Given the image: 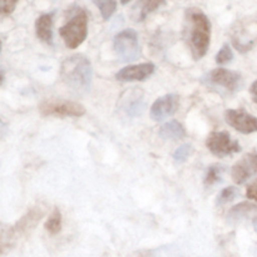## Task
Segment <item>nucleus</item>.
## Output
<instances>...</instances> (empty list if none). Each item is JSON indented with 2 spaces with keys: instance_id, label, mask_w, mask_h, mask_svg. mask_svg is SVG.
Returning a JSON list of instances; mask_svg holds the SVG:
<instances>
[{
  "instance_id": "1",
  "label": "nucleus",
  "mask_w": 257,
  "mask_h": 257,
  "mask_svg": "<svg viewBox=\"0 0 257 257\" xmlns=\"http://www.w3.org/2000/svg\"><path fill=\"white\" fill-rule=\"evenodd\" d=\"M186 34L193 58L198 60L205 57L211 40V23L207 15L196 8L188 9L186 12Z\"/></svg>"
},
{
  "instance_id": "2",
  "label": "nucleus",
  "mask_w": 257,
  "mask_h": 257,
  "mask_svg": "<svg viewBox=\"0 0 257 257\" xmlns=\"http://www.w3.org/2000/svg\"><path fill=\"white\" fill-rule=\"evenodd\" d=\"M60 75L73 90L78 93L87 92L92 84V64L84 55H73L63 62Z\"/></svg>"
},
{
  "instance_id": "3",
  "label": "nucleus",
  "mask_w": 257,
  "mask_h": 257,
  "mask_svg": "<svg viewBox=\"0 0 257 257\" xmlns=\"http://www.w3.org/2000/svg\"><path fill=\"white\" fill-rule=\"evenodd\" d=\"M60 37L69 49H75L85 40L88 34V17L78 8L73 17L59 29Z\"/></svg>"
},
{
  "instance_id": "4",
  "label": "nucleus",
  "mask_w": 257,
  "mask_h": 257,
  "mask_svg": "<svg viewBox=\"0 0 257 257\" xmlns=\"http://www.w3.org/2000/svg\"><path fill=\"white\" fill-rule=\"evenodd\" d=\"M114 52L122 62H133L140 57V44H138L137 32L133 29H124L118 33L114 38Z\"/></svg>"
},
{
  "instance_id": "5",
  "label": "nucleus",
  "mask_w": 257,
  "mask_h": 257,
  "mask_svg": "<svg viewBox=\"0 0 257 257\" xmlns=\"http://www.w3.org/2000/svg\"><path fill=\"white\" fill-rule=\"evenodd\" d=\"M39 110L43 115L55 117H80L85 113V108L79 103L59 99L44 100L39 105Z\"/></svg>"
},
{
  "instance_id": "6",
  "label": "nucleus",
  "mask_w": 257,
  "mask_h": 257,
  "mask_svg": "<svg viewBox=\"0 0 257 257\" xmlns=\"http://www.w3.org/2000/svg\"><path fill=\"white\" fill-rule=\"evenodd\" d=\"M206 146L217 157H226L241 151L237 141H233L227 132H213L208 136Z\"/></svg>"
},
{
  "instance_id": "7",
  "label": "nucleus",
  "mask_w": 257,
  "mask_h": 257,
  "mask_svg": "<svg viewBox=\"0 0 257 257\" xmlns=\"http://www.w3.org/2000/svg\"><path fill=\"white\" fill-rule=\"evenodd\" d=\"M225 119L228 125L243 135L257 132V118L248 114L245 109H227Z\"/></svg>"
},
{
  "instance_id": "8",
  "label": "nucleus",
  "mask_w": 257,
  "mask_h": 257,
  "mask_svg": "<svg viewBox=\"0 0 257 257\" xmlns=\"http://www.w3.org/2000/svg\"><path fill=\"white\" fill-rule=\"evenodd\" d=\"M257 173V152H250L233 165L231 170L233 182L241 185Z\"/></svg>"
},
{
  "instance_id": "9",
  "label": "nucleus",
  "mask_w": 257,
  "mask_h": 257,
  "mask_svg": "<svg viewBox=\"0 0 257 257\" xmlns=\"http://www.w3.org/2000/svg\"><path fill=\"white\" fill-rule=\"evenodd\" d=\"M178 97L176 94H166L160 97L151 107V118L156 122L166 119L176 113L178 108Z\"/></svg>"
},
{
  "instance_id": "10",
  "label": "nucleus",
  "mask_w": 257,
  "mask_h": 257,
  "mask_svg": "<svg viewBox=\"0 0 257 257\" xmlns=\"http://www.w3.org/2000/svg\"><path fill=\"white\" fill-rule=\"evenodd\" d=\"M155 72V64L152 63H143V64L128 65L123 68L115 74V78L119 82H140L146 80Z\"/></svg>"
},
{
  "instance_id": "11",
  "label": "nucleus",
  "mask_w": 257,
  "mask_h": 257,
  "mask_svg": "<svg viewBox=\"0 0 257 257\" xmlns=\"http://www.w3.org/2000/svg\"><path fill=\"white\" fill-rule=\"evenodd\" d=\"M211 80L215 84L225 87L228 90H237L242 84V77L238 74L237 72H232V70L225 69V68H217L213 70L210 75Z\"/></svg>"
},
{
  "instance_id": "12",
  "label": "nucleus",
  "mask_w": 257,
  "mask_h": 257,
  "mask_svg": "<svg viewBox=\"0 0 257 257\" xmlns=\"http://www.w3.org/2000/svg\"><path fill=\"white\" fill-rule=\"evenodd\" d=\"M165 4L166 0H138L131 10V18L137 23L143 22L151 13Z\"/></svg>"
},
{
  "instance_id": "13",
  "label": "nucleus",
  "mask_w": 257,
  "mask_h": 257,
  "mask_svg": "<svg viewBox=\"0 0 257 257\" xmlns=\"http://www.w3.org/2000/svg\"><path fill=\"white\" fill-rule=\"evenodd\" d=\"M43 215H44V210H43V208L35 207L33 208V210H30L29 212H28V215L24 216V217L13 227L12 236L19 237V235L22 236L23 233L29 231L30 228L34 227L35 223L38 222V220L43 217Z\"/></svg>"
},
{
  "instance_id": "14",
  "label": "nucleus",
  "mask_w": 257,
  "mask_h": 257,
  "mask_svg": "<svg viewBox=\"0 0 257 257\" xmlns=\"http://www.w3.org/2000/svg\"><path fill=\"white\" fill-rule=\"evenodd\" d=\"M53 17L54 14H43L35 22V33L40 40L45 43H52L53 40Z\"/></svg>"
},
{
  "instance_id": "15",
  "label": "nucleus",
  "mask_w": 257,
  "mask_h": 257,
  "mask_svg": "<svg viewBox=\"0 0 257 257\" xmlns=\"http://www.w3.org/2000/svg\"><path fill=\"white\" fill-rule=\"evenodd\" d=\"M160 136L165 140H182L186 136L183 125L177 120H171L160 128Z\"/></svg>"
},
{
  "instance_id": "16",
  "label": "nucleus",
  "mask_w": 257,
  "mask_h": 257,
  "mask_svg": "<svg viewBox=\"0 0 257 257\" xmlns=\"http://www.w3.org/2000/svg\"><path fill=\"white\" fill-rule=\"evenodd\" d=\"M255 210H257V206L253 205V203L241 202L238 203V205L233 206V207L228 211L226 218H227L228 222H237V221L243 220L245 217H247V216L250 215L251 212H253Z\"/></svg>"
},
{
  "instance_id": "17",
  "label": "nucleus",
  "mask_w": 257,
  "mask_h": 257,
  "mask_svg": "<svg viewBox=\"0 0 257 257\" xmlns=\"http://www.w3.org/2000/svg\"><path fill=\"white\" fill-rule=\"evenodd\" d=\"M93 4L99 9L100 15L104 20L110 19L117 9V2L115 0H92Z\"/></svg>"
},
{
  "instance_id": "18",
  "label": "nucleus",
  "mask_w": 257,
  "mask_h": 257,
  "mask_svg": "<svg viewBox=\"0 0 257 257\" xmlns=\"http://www.w3.org/2000/svg\"><path fill=\"white\" fill-rule=\"evenodd\" d=\"M45 230L50 233V235H57L62 230V213L58 208H54L52 215L45 222Z\"/></svg>"
},
{
  "instance_id": "19",
  "label": "nucleus",
  "mask_w": 257,
  "mask_h": 257,
  "mask_svg": "<svg viewBox=\"0 0 257 257\" xmlns=\"http://www.w3.org/2000/svg\"><path fill=\"white\" fill-rule=\"evenodd\" d=\"M222 173L223 168L221 167V166H211L207 170V173H206L205 185L207 186V187H210V186H213L217 182H220V181L222 180Z\"/></svg>"
},
{
  "instance_id": "20",
  "label": "nucleus",
  "mask_w": 257,
  "mask_h": 257,
  "mask_svg": "<svg viewBox=\"0 0 257 257\" xmlns=\"http://www.w3.org/2000/svg\"><path fill=\"white\" fill-rule=\"evenodd\" d=\"M238 193L240 192H238V190L236 187H226L225 190L221 191L220 195L217 196V201H216V203H217V206L226 205V203L235 200V198L238 196Z\"/></svg>"
},
{
  "instance_id": "21",
  "label": "nucleus",
  "mask_w": 257,
  "mask_h": 257,
  "mask_svg": "<svg viewBox=\"0 0 257 257\" xmlns=\"http://www.w3.org/2000/svg\"><path fill=\"white\" fill-rule=\"evenodd\" d=\"M232 59V49H231V47L228 44H223V47L221 48L220 52L216 55V63H217V64H227V63H230Z\"/></svg>"
},
{
  "instance_id": "22",
  "label": "nucleus",
  "mask_w": 257,
  "mask_h": 257,
  "mask_svg": "<svg viewBox=\"0 0 257 257\" xmlns=\"http://www.w3.org/2000/svg\"><path fill=\"white\" fill-rule=\"evenodd\" d=\"M191 153H192V147L190 145H183L176 150V152L173 153V158L177 162H185L190 157Z\"/></svg>"
},
{
  "instance_id": "23",
  "label": "nucleus",
  "mask_w": 257,
  "mask_h": 257,
  "mask_svg": "<svg viewBox=\"0 0 257 257\" xmlns=\"http://www.w3.org/2000/svg\"><path fill=\"white\" fill-rule=\"evenodd\" d=\"M19 0H0V10L3 15H10L14 12Z\"/></svg>"
},
{
  "instance_id": "24",
  "label": "nucleus",
  "mask_w": 257,
  "mask_h": 257,
  "mask_svg": "<svg viewBox=\"0 0 257 257\" xmlns=\"http://www.w3.org/2000/svg\"><path fill=\"white\" fill-rule=\"evenodd\" d=\"M246 196H247L250 200H253L257 202V180L253 181L250 186L247 187V192H246Z\"/></svg>"
},
{
  "instance_id": "25",
  "label": "nucleus",
  "mask_w": 257,
  "mask_h": 257,
  "mask_svg": "<svg viewBox=\"0 0 257 257\" xmlns=\"http://www.w3.org/2000/svg\"><path fill=\"white\" fill-rule=\"evenodd\" d=\"M250 92H251V95H252L253 102L257 103V80H256V82L252 83V85H251Z\"/></svg>"
},
{
  "instance_id": "26",
  "label": "nucleus",
  "mask_w": 257,
  "mask_h": 257,
  "mask_svg": "<svg viewBox=\"0 0 257 257\" xmlns=\"http://www.w3.org/2000/svg\"><path fill=\"white\" fill-rule=\"evenodd\" d=\"M253 227H255V230H256V232H257V216L255 218H253Z\"/></svg>"
},
{
  "instance_id": "27",
  "label": "nucleus",
  "mask_w": 257,
  "mask_h": 257,
  "mask_svg": "<svg viewBox=\"0 0 257 257\" xmlns=\"http://www.w3.org/2000/svg\"><path fill=\"white\" fill-rule=\"evenodd\" d=\"M131 0H120V4L122 5H125V4H128V3H130Z\"/></svg>"
}]
</instances>
